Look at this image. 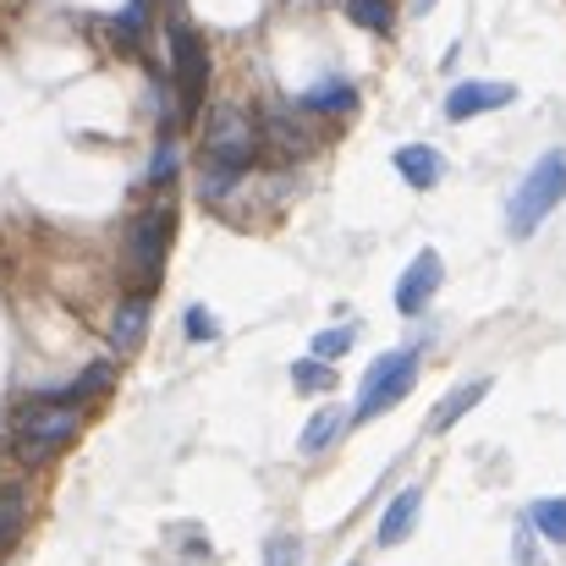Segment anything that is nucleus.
<instances>
[{
  "mask_svg": "<svg viewBox=\"0 0 566 566\" xmlns=\"http://www.w3.org/2000/svg\"><path fill=\"white\" fill-rule=\"evenodd\" d=\"M297 105H303L308 116H347V111L358 105V83H353V77H325V83H314Z\"/></svg>",
  "mask_w": 566,
  "mask_h": 566,
  "instance_id": "ddd939ff",
  "label": "nucleus"
},
{
  "mask_svg": "<svg viewBox=\"0 0 566 566\" xmlns=\"http://www.w3.org/2000/svg\"><path fill=\"white\" fill-rule=\"evenodd\" d=\"M347 429H353V412H347V407H319V412L303 423V434H297V451H303V457H325V451H331V446H336Z\"/></svg>",
  "mask_w": 566,
  "mask_h": 566,
  "instance_id": "f8f14e48",
  "label": "nucleus"
},
{
  "mask_svg": "<svg viewBox=\"0 0 566 566\" xmlns=\"http://www.w3.org/2000/svg\"><path fill=\"white\" fill-rule=\"evenodd\" d=\"M418 512H423V490H418V484L396 490V495H390V506L379 512L375 539L385 545V551H390V545H401V539H412V528H418Z\"/></svg>",
  "mask_w": 566,
  "mask_h": 566,
  "instance_id": "9b49d317",
  "label": "nucleus"
},
{
  "mask_svg": "<svg viewBox=\"0 0 566 566\" xmlns=\"http://www.w3.org/2000/svg\"><path fill=\"white\" fill-rule=\"evenodd\" d=\"M259 160V122H248L237 105H214L203 116V166H231V171H253Z\"/></svg>",
  "mask_w": 566,
  "mask_h": 566,
  "instance_id": "423d86ee",
  "label": "nucleus"
},
{
  "mask_svg": "<svg viewBox=\"0 0 566 566\" xmlns=\"http://www.w3.org/2000/svg\"><path fill=\"white\" fill-rule=\"evenodd\" d=\"M111 385H116V369H111V364H88L72 385H61L55 396H66V401H77V407H83V396H105Z\"/></svg>",
  "mask_w": 566,
  "mask_h": 566,
  "instance_id": "6ab92c4d",
  "label": "nucleus"
},
{
  "mask_svg": "<svg viewBox=\"0 0 566 566\" xmlns=\"http://www.w3.org/2000/svg\"><path fill=\"white\" fill-rule=\"evenodd\" d=\"M412 11H418V17H423V11H434V0H412Z\"/></svg>",
  "mask_w": 566,
  "mask_h": 566,
  "instance_id": "cd10ccee",
  "label": "nucleus"
},
{
  "mask_svg": "<svg viewBox=\"0 0 566 566\" xmlns=\"http://www.w3.org/2000/svg\"><path fill=\"white\" fill-rule=\"evenodd\" d=\"M83 434V407L66 401V396H39L28 401L17 418H11V451L28 462V468H44L50 457H61L72 440Z\"/></svg>",
  "mask_w": 566,
  "mask_h": 566,
  "instance_id": "f257e3e1",
  "label": "nucleus"
},
{
  "mask_svg": "<svg viewBox=\"0 0 566 566\" xmlns=\"http://www.w3.org/2000/svg\"><path fill=\"white\" fill-rule=\"evenodd\" d=\"M166 50H171V83H177V122H198L209 99V44L198 39V28L171 22Z\"/></svg>",
  "mask_w": 566,
  "mask_h": 566,
  "instance_id": "39448f33",
  "label": "nucleus"
},
{
  "mask_svg": "<svg viewBox=\"0 0 566 566\" xmlns=\"http://www.w3.org/2000/svg\"><path fill=\"white\" fill-rule=\"evenodd\" d=\"M528 534H534V528H517V545H512V551H517V566H539L534 562V539H528Z\"/></svg>",
  "mask_w": 566,
  "mask_h": 566,
  "instance_id": "a878e982",
  "label": "nucleus"
},
{
  "mask_svg": "<svg viewBox=\"0 0 566 566\" xmlns=\"http://www.w3.org/2000/svg\"><path fill=\"white\" fill-rule=\"evenodd\" d=\"M177 171H182V155H177V138H160L155 144V155H149V188H171L177 182Z\"/></svg>",
  "mask_w": 566,
  "mask_h": 566,
  "instance_id": "412c9836",
  "label": "nucleus"
},
{
  "mask_svg": "<svg viewBox=\"0 0 566 566\" xmlns=\"http://www.w3.org/2000/svg\"><path fill=\"white\" fill-rule=\"evenodd\" d=\"M171 237H177V203H149L127 220V237H122V259H127V275L149 292L160 286L166 275V253H171Z\"/></svg>",
  "mask_w": 566,
  "mask_h": 566,
  "instance_id": "7ed1b4c3",
  "label": "nucleus"
},
{
  "mask_svg": "<svg viewBox=\"0 0 566 566\" xmlns=\"http://www.w3.org/2000/svg\"><path fill=\"white\" fill-rule=\"evenodd\" d=\"M237 182H242V171H231V166H203V177H198V198H203V203H220Z\"/></svg>",
  "mask_w": 566,
  "mask_h": 566,
  "instance_id": "5701e85b",
  "label": "nucleus"
},
{
  "mask_svg": "<svg viewBox=\"0 0 566 566\" xmlns=\"http://www.w3.org/2000/svg\"><path fill=\"white\" fill-rule=\"evenodd\" d=\"M517 99V83L506 77H462L446 88V116L451 122H473V116H490V111H506Z\"/></svg>",
  "mask_w": 566,
  "mask_h": 566,
  "instance_id": "0eeeda50",
  "label": "nucleus"
},
{
  "mask_svg": "<svg viewBox=\"0 0 566 566\" xmlns=\"http://www.w3.org/2000/svg\"><path fill=\"white\" fill-rule=\"evenodd\" d=\"M353 347H358V331H353V325H331V331H319V336L308 342V358H319V364H342Z\"/></svg>",
  "mask_w": 566,
  "mask_h": 566,
  "instance_id": "a211bd4d",
  "label": "nucleus"
},
{
  "mask_svg": "<svg viewBox=\"0 0 566 566\" xmlns=\"http://www.w3.org/2000/svg\"><path fill=\"white\" fill-rule=\"evenodd\" d=\"M22 528H28V495L0 484V551H11L22 539Z\"/></svg>",
  "mask_w": 566,
  "mask_h": 566,
  "instance_id": "f3484780",
  "label": "nucleus"
},
{
  "mask_svg": "<svg viewBox=\"0 0 566 566\" xmlns=\"http://www.w3.org/2000/svg\"><path fill=\"white\" fill-rule=\"evenodd\" d=\"M484 396H490V379H462V385H457V390H451L434 412H429V434H446V429H451L462 412H473Z\"/></svg>",
  "mask_w": 566,
  "mask_h": 566,
  "instance_id": "4468645a",
  "label": "nucleus"
},
{
  "mask_svg": "<svg viewBox=\"0 0 566 566\" xmlns=\"http://www.w3.org/2000/svg\"><path fill=\"white\" fill-rule=\"evenodd\" d=\"M182 331H188V342H214V336H220V319H214L209 308H188Z\"/></svg>",
  "mask_w": 566,
  "mask_h": 566,
  "instance_id": "393cba45",
  "label": "nucleus"
},
{
  "mask_svg": "<svg viewBox=\"0 0 566 566\" xmlns=\"http://www.w3.org/2000/svg\"><path fill=\"white\" fill-rule=\"evenodd\" d=\"M6 446H11V423L0 418V451H6Z\"/></svg>",
  "mask_w": 566,
  "mask_h": 566,
  "instance_id": "bb28decb",
  "label": "nucleus"
},
{
  "mask_svg": "<svg viewBox=\"0 0 566 566\" xmlns=\"http://www.w3.org/2000/svg\"><path fill=\"white\" fill-rule=\"evenodd\" d=\"M292 385H297L303 396H325V390H336V364L297 358V364H292Z\"/></svg>",
  "mask_w": 566,
  "mask_h": 566,
  "instance_id": "aec40b11",
  "label": "nucleus"
},
{
  "mask_svg": "<svg viewBox=\"0 0 566 566\" xmlns=\"http://www.w3.org/2000/svg\"><path fill=\"white\" fill-rule=\"evenodd\" d=\"M264 566H303V539L297 534H270L264 539Z\"/></svg>",
  "mask_w": 566,
  "mask_h": 566,
  "instance_id": "b1692460",
  "label": "nucleus"
},
{
  "mask_svg": "<svg viewBox=\"0 0 566 566\" xmlns=\"http://www.w3.org/2000/svg\"><path fill=\"white\" fill-rule=\"evenodd\" d=\"M566 198V149H545L528 171H523V182L512 192V203H506V237H534L551 214H556V203Z\"/></svg>",
  "mask_w": 566,
  "mask_h": 566,
  "instance_id": "f03ea898",
  "label": "nucleus"
},
{
  "mask_svg": "<svg viewBox=\"0 0 566 566\" xmlns=\"http://www.w3.org/2000/svg\"><path fill=\"white\" fill-rule=\"evenodd\" d=\"M111 33H116L122 50H138L144 44V0H127V11L111 17Z\"/></svg>",
  "mask_w": 566,
  "mask_h": 566,
  "instance_id": "4be33fe9",
  "label": "nucleus"
},
{
  "mask_svg": "<svg viewBox=\"0 0 566 566\" xmlns=\"http://www.w3.org/2000/svg\"><path fill=\"white\" fill-rule=\"evenodd\" d=\"M440 281H446V259H440L434 248H418L412 264H407L401 281H396V314H401V319H418V314L434 303Z\"/></svg>",
  "mask_w": 566,
  "mask_h": 566,
  "instance_id": "6e6552de",
  "label": "nucleus"
},
{
  "mask_svg": "<svg viewBox=\"0 0 566 566\" xmlns=\"http://www.w3.org/2000/svg\"><path fill=\"white\" fill-rule=\"evenodd\" d=\"M390 166L401 171V182L418 192L440 188V177H446V155L434 149V144H401L396 155H390Z\"/></svg>",
  "mask_w": 566,
  "mask_h": 566,
  "instance_id": "9d476101",
  "label": "nucleus"
},
{
  "mask_svg": "<svg viewBox=\"0 0 566 566\" xmlns=\"http://www.w3.org/2000/svg\"><path fill=\"white\" fill-rule=\"evenodd\" d=\"M528 528L545 534L551 545H566V495H545L528 506Z\"/></svg>",
  "mask_w": 566,
  "mask_h": 566,
  "instance_id": "dca6fc26",
  "label": "nucleus"
},
{
  "mask_svg": "<svg viewBox=\"0 0 566 566\" xmlns=\"http://www.w3.org/2000/svg\"><path fill=\"white\" fill-rule=\"evenodd\" d=\"M418 385V353L412 347H396V353H379L375 364L358 379V401H353V423H369L379 412L401 407Z\"/></svg>",
  "mask_w": 566,
  "mask_h": 566,
  "instance_id": "20e7f679",
  "label": "nucleus"
},
{
  "mask_svg": "<svg viewBox=\"0 0 566 566\" xmlns=\"http://www.w3.org/2000/svg\"><path fill=\"white\" fill-rule=\"evenodd\" d=\"M149 319H155V303H149V292H133V297H122L116 303V319H111V353H138L144 347V336H149Z\"/></svg>",
  "mask_w": 566,
  "mask_h": 566,
  "instance_id": "1a4fd4ad",
  "label": "nucleus"
},
{
  "mask_svg": "<svg viewBox=\"0 0 566 566\" xmlns=\"http://www.w3.org/2000/svg\"><path fill=\"white\" fill-rule=\"evenodd\" d=\"M347 566H358V562H347Z\"/></svg>",
  "mask_w": 566,
  "mask_h": 566,
  "instance_id": "c85d7f7f",
  "label": "nucleus"
},
{
  "mask_svg": "<svg viewBox=\"0 0 566 566\" xmlns=\"http://www.w3.org/2000/svg\"><path fill=\"white\" fill-rule=\"evenodd\" d=\"M342 11L364 33H390L396 28V0H342Z\"/></svg>",
  "mask_w": 566,
  "mask_h": 566,
  "instance_id": "2eb2a0df",
  "label": "nucleus"
}]
</instances>
